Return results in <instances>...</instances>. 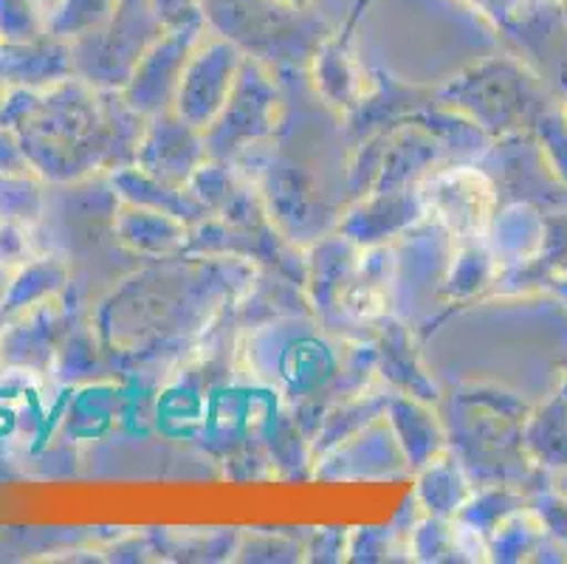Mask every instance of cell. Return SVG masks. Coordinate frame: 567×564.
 Instances as JSON below:
<instances>
[{"instance_id": "1", "label": "cell", "mask_w": 567, "mask_h": 564, "mask_svg": "<svg viewBox=\"0 0 567 564\" xmlns=\"http://www.w3.org/2000/svg\"><path fill=\"white\" fill-rule=\"evenodd\" d=\"M494 186L481 170L446 167L426 175L421 184V206L457 243H477L494 215Z\"/></svg>"}]
</instances>
